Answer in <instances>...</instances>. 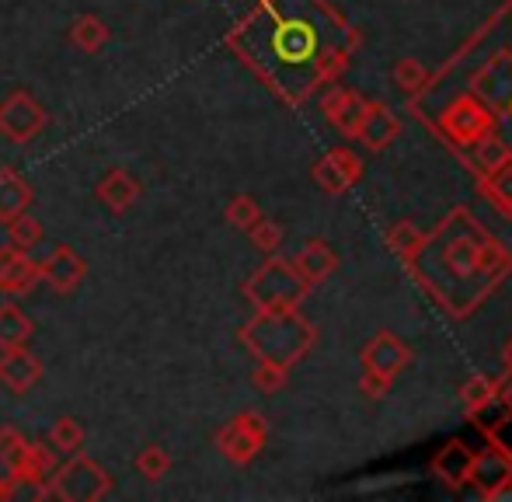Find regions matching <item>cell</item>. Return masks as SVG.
Listing matches in <instances>:
<instances>
[{
	"mask_svg": "<svg viewBox=\"0 0 512 502\" xmlns=\"http://www.w3.org/2000/svg\"><path fill=\"white\" fill-rule=\"evenodd\" d=\"M112 492V475L98 461L84 457L81 450L70 454V461L56 464L53 475L42 485H35L39 499H60V502H98Z\"/></svg>",
	"mask_w": 512,
	"mask_h": 502,
	"instance_id": "obj_1",
	"label": "cell"
},
{
	"mask_svg": "<svg viewBox=\"0 0 512 502\" xmlns=\"http://www.w3.org/2000/svg\"><path fill=\"white\" fill-rule=\"evenodd\" d=\"M49 112L42 109V102L32 95V91L18 88L0 102V136L14 147H25L35 136L46 129Z\"/></svg>",
	"mask_w": 512,
	"mask_h": 502,
	"instance_id": "obj_2",
	"label": "cell"
},
{
	"mask_svg": "<svg viewBox=\"0 0 512 502\" xmlns=\"http://www.w3.org/2000/svg\"><path fill=\"white\" fill-rule=\"evenodd\" d=\"M39 276L53 293L70 297V293L81 290V283L88 279V262H84L81 251L74 245H56L49 251L46 262H39Z\"/></svg>",
	"mask_w": 512,
	"mask_h": 502,
	"instance_id": "obj_3",
	"label": "cell"
},
{
	"mask_svg": "<svg viewBox=\"0 0 512 502\" xmlns=\"http://www.w3.org/2000/svg\"><path fill=\"white\" fill-rule=\"evenodd\" d=\"M39 283H42L39 262H35L25 248H14V245L0 248V293H7V297H25V293H32Z\"/></svg>",
	"mask_w": 512,
	"mask_h": 502,
	"instance_id": "obj_4",
	"label": "cell"
},
{
	"mask_svg": "<svg viewBox=\"0 0 512 502\" xmlns=\"http://www.w3.org/2000/svg\"><path fill=\"white\" fill-rule=\"evenodd\" d=\"M25 454L28 440L14 426H0V499H14L25 475Z\"/></svg>",
	"mask_w": 512,
	"mask_h": 502,
	"instance_id": "obj_5",
	"label": "cell"
},
{
	"mask_svg": "<svg viewBox=\"0 0 512 502\" xmlns=\"http://www.w3.org/2000/svg\"><path fill=\"white\" fill-rule=\"evenodd\" d=\"M42 380V360L21 349H0V384L11 394H28Z\"/></svg>",
	"mask_w": 512,
	"mask_h": 502,
	"instance_id": "obj_6",
	"label": "cell"
},
{
	"mask_svg": "<svg viewBox=\"0 0 512 502\" xmlns=\"http://www.w3.org/2000/svg\"><path fill=\"white\" fill-rule=\"evenodd\" d=\"M95 199L105 206L108 213L122 217V213L133 210L136 199H140V182H136L126 168H108L102 175V182L95 185Z\"/></svg>",
	"mask_w": 512,
	"mask_h": 502,
	"instance_id": "obj_7",
	"label": "cell"
},
{
	"mask_svg": "<svg viewBox=\"0 0 512 502\" xmlns=\"http://www.w3.org/2000/svg\"><path fill=\"white\" fill-rule=\"evenodd\" d=\"M35 192L25 178L18 175L14 168H0V220H14L18 213H25L32 206Z\"/></svg>",
	"mask_w": 512,
	"mask_h": 502,
	"instance_id": "obj_8",
	"label": "cell"
},
{
	"mask_svg": "<svg viewBox=\"0 0 512 502\" xmlns=\"http://www.w3.org/2000/svg\"><path fill=\"white\" fill-rule=\"evenodd\" d=\"M35 339V321L18 304H0V349H21Z\"/></svg>",
	"mask_w": 512,
	"mask_h": 502,
	"instance_id": "obj_9",
	"label": "cell"
},
{
	"mask_svg": "<svg viewBox=\"0 0 512 502\" xmlns=\"http://www.w3.org/2000/svg\"><path fill=\"white\" fill-rule=\"evenodd\" d=\"M108 39H112V32H108V25L98 18V14H81V18L70 25V42L88 56L102 53L108 46Z\"/></svg>",
	"mask_w": 512,
	"mask_h": 502,
	"instance_id": "obj_10",
	"label": "cell"
},
{
	"mask_svg": "<svg viewBox=\"0 0 512 502\" xmlns=\"http://www.w3.org/2000/svg\"><path fill=\"white\" fill-rule=\"evenodd\" d=\"M60 464V454H56L53 447H49L46 440L42 443H28V454H25V475H21V482L25 485H42L49 475H53V468Z\"/></svg>",
	"mask_w": 512,
	"mask_h": 502,
	"instance_id": "obj_11",
	"label": "cell"
},
{
	"mask_svg": "<svg viewBox=\"0 0 512 502\" xmlns=\"http://www.w3.org/2000/svg\"><path fill=\"white\" fill-rule=\"evenodd\" d=\"M46 443L56 450V454H77L84 447V426L74 419V415H60V419L49 426L46 433Z\"/></svg>",
	"mask_w": 512,
	"mask_h": 502,
	"instance_id": "obj_12",
	"label": "cell"
},
{
	"mask_svg": "<svg viewBox=\"0 0 512 502\" xmlns=\"http://www.w3.org/2000/svg\"><path fill=\"white\" fill-rule=\"evenodd\" d=\"M133 468L140 471L147 482H161V478L171 471V454L164 447H157V443H147V447L136 454Z\"/></svg>",
	"mask_w": 512,
	"mask_h": 502,
	"instance_id": "obj_13",
	"label": "cell"
},
{
	"mask_svg": "<svg viewBox=\"0 0 512 502\" xmlns=\"http://www.w3.org/2000/svg\"><path fill=\"white\" fill-rule=\"evenodd\" d=\"M7 238H11L14 248H25L32 251L35 245H42V238H46V231H42V224L35 217H28L25 213H18L14 220H7Z\"/></svg>",
	"mask_w": 512,
	"mask_h": 502,
	"instance_id": "obj_14",
	"label": "cell"
},
{
	"mask_svg": "<svg viewBox=\"0 0 512 502\" xmlns=\"http://www.w3.org/2000/svg\"><path fill=\"white\" fill-rule=\"evenodd\" d=\"M227 217L234 220V224H248V220H251V203H248V199H237V203L230 206Z\"/></svg>",
	"mask_w": 512,
	"mask_h": 502,
	"instance_id": "obj_15",
	"label": "cell"
}]
</instances>
